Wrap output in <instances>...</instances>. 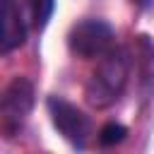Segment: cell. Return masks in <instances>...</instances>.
<instances>
[{"instance_id":"4","label":"cell","mask_w":154,"mask_h":154,"mask_svg":"<svg viewBox=\"0 0 154 154\" xmlns=\"http://www.w3.org/2000/svg\"><path fill=\"white\" fill-rule=\"evenodd\" d=\"M34 108V84L26 77H14L0 99V128L5 137L19 135Z\"/></svg>"},{"instance_id":"1","label":"cell","mask_w":154,"mask_h":154,"mask_svg":"<svg viewBox=\"0 0 154 154\" xmlns=\"http://www.w3.org/2000/svg\"><path fill=\"white\" fill-rule=\"evenodd\" d=\"M130 67H132V58L128 53V48L123 46H113L108 53H103L99 58L96 70L91 72L87 87H84V99L91 108H108L113 106L130 79Z\"/></svg>"},{"instance_id":"8","label":"cell","mask_w":154,"mask_h":154,"mask_svg":"<svg viewBox=\"0 0 154 154\" xmlns=\"http://www.w3.org/2000/svg\"><path fill=\"white\" fill-rule=\"evenodd\" d=\"M137 10H152L154 7V0H130Z\"/></svg>"},{"instance_id":"3","label":"cell","mask_w":154,"mask_h":154,"mask_svg":"<svg viewBox=\"0 0 154 154\" xmlns=\"http://www.w3.org/2000/svg\"><path fill=\"white\" fill-rule=\"evenodd\" d=\"M113 46H116V31L103 19H82V22L72 24V29L67 34L70 53L82 60L101 58Z\"/></svg>"},{"instance_id":"6","label":"cell","mask_w":154,"mask_h":154,"mask_svg":"<svg viewBox=\"0 0 154 154\" xmlns=\"http://www.w3.org/2000/svg\"><path fill=\"white\" fill-rule=\"evenodd\" d=\"M128 135V128L120 125V123H106L101 130H99V144L101 147H116L125 140Z\"/></svg>"},{"instance_id":"7","label":"cell","mask_w":154,"mask_h":154,"mask_svg":"<svg viewBox=\"0 0 154 154\" xmlns=\"http://www.w3.org/2000/svg\"><path fill=\"white\" fill-rule=\"evenodd\" d=\"M36 5V29H46V24L51 22L53 17V10H55V0H34Z\"/></svg>"},{"instance_id":"5","label":"cell","mask_w":154,"mask_h":154,"mask_svg":"<svg viewBox=\"0 0 154 154\" xmlns=\"http://www.w3.org/2000/svg\"><path fill=\"white\" fill-rule=\"evenodd\" d=\"M31 26H36L34 0H5L2 5V53H10L24 46Z\"/></svg>"},{"instance_id":"2","label":"cell","mask_w":154,"mask_h":154,"mask_svg":"<svg viewBox=\"0 0 154 154\" xmlns=\"http://www.w3.org/2000/svg\"><path fill=\"white\" fill-rule=\"evenodd\" d=\"M46 108H48V116H51V123L53 128L75 147V149H87V142L94 132V125H91V118L79 111L75 103H70L67 99L63 96H48L46 99Z\"/></svg>"}]
</instances>
